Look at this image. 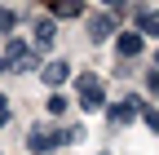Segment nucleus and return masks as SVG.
<instances>
[{
    "label": "nucleus",
    "instance_id": "1",
    "mask_svg": "<svg viewBox=\"0 0 159 155\" xmlns=\"http://www.w3.org/2000/svg\"><path fill=\"white\" fill-rule=\"evenodd\" d=\"M75 93H80V111H97V106L106 102V89H102V80H97L93 71H84L75 80Z\"/></svg>",
    "mask_w": 159,
    "mask_h": 155
},
{
    "label": "nucleus",
    "instance_id": "2",
    "mask_svg": "<svg viewBox=\"0 0 159 155\" xmlns=\"http://www.w3.org/2000/svg\"><path fill=\"white\" fill-rule=\"evenodd\" d=\"M75 138H80V129H62V133H44V129H31L27 146H31L35 155H44V151H53V146H66V142H75Z\"/></svg>",
    "mask_w": 159,
    "mask_h": 155
},
{
    "label": "nucleus",
    "instance_id": "3",
    "mask_svg": "<svg viewBox=\"0 0 159 155\" xmlns=\"http://www.w3.org/2000/svg\"><path fill=\"white\" fill-rule=\"evenodd\" d=\"M53 40H57L53 18H40V22H35V49H40V53H49V49H53Z\"/></svg>",
    "mask_w": 159,
    "mask_h": 155
},
{
    "label": "nucleus",
    "instance_id": "4",
    "mask_svg": "<svg viewBox=\"0 0 159 155\" xmlns=\"http://www.w3.org/2000/svg\"><path fill=\"white\" fill-rule=\"evenodd\" d=\"M142 35H137V31H119L115 35V49H119V58H137V53H142Z\"/></svg>",
    "mask_w": 159,
    "mask_h": 155
},
{
    "label": "nucleus",
    "instance_id": "5",
    "mask_svg": "<svg viewBox=\"0 0 159 155\" xmlns=\"http://www.w3.org/2000/svg\"><path fill=\"white\" fill-rule=\"evenodd\" d=\"M40 75H44V84H49V89H57V84H66L71 67H66V62H44V71H40Z\"/></svg>",
    "mask_w": 159,
    "mask_h": 155
},
{
    "label": "nucleus",
    "instance_id": "6",
    "mask_svg": "<svg viewBox=\"0 0 159 155\" xmlns=\"http://www.w3.org/2000/svg\"><path fill=\"white\" fill-rule=\"evenodd\" d=\"M111 31H115V18H111V13H97V18H89V35H93V40H106Z\"/></svg>",
    "mask_w": 159,
    "mask_h": 155
},
{
    "label": "nucleus",
    "instance_id": "7",
    "mask_svg": "<svg viewBox=\"0 0 159 155\" xmlns=\"http://www.w3.org/2000/svg\"><path fill=\"white\" fill-rule=\"evenodd\" d=\"M137 106H142V102H137V98H124V102H119V106H111V120H115V124H128V120H133V115H137Z\"/></svg>",
    "mask_w": 159,
    "mask_h": 155
},
{
    "label": "nucleus",
    "instance_id": "8",
    "mask_svg": "<svg viewBox=\"0 0 159 155\" xmlns=\"http://www.w3.org/2000/svg\"><path fill=\"white\" fill-rule=\"evenodd\" d=\"M137 27H142L137 35H159V9H142L137 13Z\"/></svg>",
    "mask_w": 159,
    "mask_h": 155
},
{
    "label": "nucleus",
    "instance_id": "9",
    "mask_svg": "<svg viewBox=\"0 0 159 155\" xmlns=\"http://www.w3.org/2000/svg\"><path fill=\"white\" fill-rule=\"evenodd\" d=\"M84 5H75V0H62V5H53V18H80Z\"/></svg>",
    "mask_w": 159,
    "mask_h": 155
},
{
    "label": "nucleus",
    "instance_id": "10",
    "mask_svg": "<svg viewBox=\"0 0 159 155\" xmlns=\"http://www.w3.org/2000/svg\"><path fill=\"white\" fill-rule=\"evenodd\" d=\"M13 27H18V13L13 9H0V35H9Z\"/></svg>",
    "mask_w": 159,
    "mask_h": 155
},
{
    "label": "nucleus",
    "instance_id": "11",
    "mask_svg": "<svg viewBox=\"0 0 159 155\" xmlns=\"http://www.w3.org/2000/svg\"><path fill=\"white\" fill-rule=\"evenodd\" d=\"M49 111H53V115H62V111H66V98H62V93H53V98H49Z\"/></svg>",
    "mask_w": 159,
    "mask_h": 155
},
{
    "label": "nucleus",
    "instance_id": "12",
    "mask_svg": "<svg viewBox=\"0 0 159 155\" xmlns=\"http://www.w3.org/2000/svg\"><path fill=\"white\" fill-rule=\"evenodd\" d=\"M142 120H146V124H150V129L159 133V111H155V106H150V111H142Z\"/></svg>",
    "mask_w": 159,
    "mask_h": 155
},
{
    "label": "nucleus",
    "instance_id": "13",
    "mask_svg": "<svg viewBox=\"0 0 159 155\" xmlns=\"http://www.w3.org/2000/svg\"><path fill=\"white\" fill-rule=\"evenodd\" d=\"M146 84H150V93L159 98V71H146Z\"/></svg>",
    "mask_w": 159,
    "mask_h": 155
},
{
    "label": "nucleus",
    "instance_id": "14",
    "mask_svg": "<svg viewBox=\"0 0 159 155\" xmlns=\"http://www.w3.org/2000/svg\"><path fill=\"white\" fill-rule=\"evenodd\" d=\"M5 120H9V102L0 98V124H5Z\"/></svg>",
    "mask_w": 159,
    "mask_h": 155
},
{
    "label": "nucleus",
    "instance_id": "15",
    "mask_svg": "<svg viewBox=\"0 0 159 155\" xmlns=\"http://www.w3.org/2000/svg\"><path fill=\"white\" fill-rule=\"evenodd\" d=\"M155 62H159V53H155Z\"/></svg>",
    "mask_w": 159,
    "mask_h": 155
}]
</instances>
